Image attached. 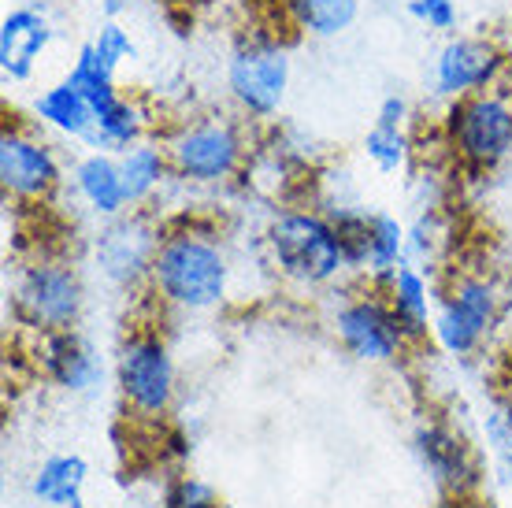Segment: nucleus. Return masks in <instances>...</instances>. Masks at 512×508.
Instances as JSON below:
<instances>
[{"instance_id":"obj_1","label":"nucleus","mask_w":512,"mask_h":508,"mask_svg":"<svg viewBox=\"0 0 512 508\" xmlns=\"http://www.w3.org/2000/svg\"><path fill=\"white\" fill-rule=\"evenodd\" d=\"M234 275L238 264L227 238L212 223L179 219L160 234L149 271V297L179 316H212L231 305Z\"/></svg>"},{"instance_id":"obj_2","label":"nucleus","mask_w":512,"mask_h":508,"mask_svg":"<svg viewBox=\"0 0 512 508\" xmlns=\"http://www.w3.org/2000/svg\"><path fill=\"white\" fill-rule=\"evenodd\" d=\"M264 260L297 290H334L353 275L342 230L320 204H282L264 223Z\"/></svg>"},{"instance_id":"obj_3","label":"nucleus","mask_w":512,"mask_h":508,"mask_svg":"<svg viewBox=\"0 0 512 508\" xmlns=\"http://www.w3.org/2000/svg\"><path fill=\"white\" fill-rule=\"evenodd\" d=\"M171 156L175 182L186 190H227L245 178L256 141L249 123L234 112H197L160 134Z\"/></svg>"},{"instance_id":"obj_4","label":"nucleus","mask_w":512,"mask_h":508,"mask_svg":"<svg viewBox=\"0 0 512 508\" xmlns=\"http://www.w3.org/2000/svg\"><path fill=\"white\" fill-rule=\"evenodd\" d=\"M294 49L282 34L245 30L223 60V93L249 127H271L290 101Z\"/></svg>"},{"instance_id":"obj_5","label":"nucleus","mask_w":512,"mask_h":508,"mask_svg":"<svg viewBox=\"0 0 512 508\" xmlns=\"http://www.w3.org/2000/svg\"><path fill=\"white\" fill-rule=\"evenodd\" d=\"M116 394L119 405L134 423L145 427H160L171 416V408L179 401V364H175V349L164 338L160 327L141 323L130 327L119 338L116 349Z\"/></svg>"},{"instance_id":"obj_6","label":"nucleus","mask_w":512,"mask_h":508,"mask_svg":"<svg viewBox=\"0 0 512 508\" xmlns=\"http://www.w3.org/2000/svg\"><path fill=\"white\" fill-rule=\"evenodd\" d=\"M8 301L15 323L30 334L67 331L86 316V279L75 260H67L64 253L38 249L34 256L19 260Z\"/></svg>"},{"instance_id":"obj_7","label":"nucleus","mask_w":512,"mask_h":508,"mask_svg":"<svg viewBox=\"0 0 512 508\" xmlns=\"http://www.w3.org/2000/svg\"><path fill=\"white\" fill-rule=\"evenodd\" d=\"M438 134L453 167L475 178L494 175L512 156V89L494 86L446 104Z\"/></svg>"},{"instance_id":"obj_8","label":"nucleus","mask_w":512,"mask_h":508,"mask_svg":"<svg viewBox=\"0 0 512 508\" xmlns=\"http://www.w3.org/2000/svg\"><path fill=\"white\" fill-rule=\"evenodd\" d=\"M505 290L490 271H449L435 297L431 342L453 360H472L498 331Z\"/></svg>"},{"instance_id":"obj_9","label":"nucleus","mask_w":512,"mask_h":508,"mask_svg":"<svg viewBox=\"0 0 512 508\" xmlns=\"http://www.w3.org/2000/svg\"><path fill=\"white\" fill-rule=\"evenodd\" d=\"M67 186V164L52 134L34 123L8 115L0 127V193L4 201L34 208L49 204Z\"/></svg>"},{"instance_id":"obj_10","label":"nucleus","mask_w":512,"mask_h":508,"mask_svg":"<svg viewBox=\"0 0 512 508\" xmlns=\"http://www.w3.org/2000/svg\"><path fill=\"white\" fill-rule=\"evenodd\" d=\"M331 331L353 360L372 364V368L401 364L405 353L412 349V338L397 323L383 286H372V282H364L360 290L346 293L334 305Z\"/></svg>"},{"instance_id":"obj_11","label":"nucleus","mask_w":512,"mask_h":508,"mask_svg":"<svg viewBox=\"0 0 512 508\" xmlns=\"http://www.w3.org/2000/svg\"><path fill=\"white\" fill-rule=\"evenodd\" d=\"M412 457L438 494L453 505H468L487 475V460L442 416H423L412 427Z\"/></svg>"},{"instance_id":"obj_12","label":"nucleus","mask_w":512,"mask_h":508,"mask_svg":"<svg viewBox=\"0 0 512 508\" xmlns=\"http://www.w3.org/2000/svg\"><path fill=\"white\" fill-rule=\"evenodd\" d=\"M164 227L153 212H127V216L104 219L90 242V260L112 290H149L156 249H160Z\"/></svg>"},{"instance_id":"obj_13","label":"nucleus","mask_w":512,"mask_h":508,"mask_svg":"<svg viewBox=\"0 0 512 508\" xmlns=\"http://www.w3.org/2000/svg\"><path fill=\"white\" fill-rule=\"evenodd\" d=\"M505 71H509V52L494 38L449 34L431 60V89L438 101L453 104L483 89L505 86Z\"/></svg>"},{"instance_id":"obj_14","label":"nucleus","mask_w":512,"mask_h":508,"mask_svg":"<svg viewBox=\"0 0 512 508\" xmlns=\"http://www.w3.org/2000/svg\"><path fill=\"white\" fill-rule=\"evenodd\" d=\"M56 45V19L49 4L23 0L0 15V82L26 86L34 82L41 60Z\"/></svg>"},{"instance_id":"obj_15","label":"nucleus","mask_w":512,"mask_h":508,"mask_svg":"<svg viewBox=\"0 0 512 508\" xmlns=\"http://www.w3.org/2000/svg\"><path fill=\"white\" fill-rule=\"evenodd\" d=\"M34 364H38L41 379L64 390V394L86 397L97 394L104 386V356L93 345L90 334H82L78 327L52 334H34Z\"/></svg>"},{"instance_id":"obj_16","label":"nucleus","mask_w":512,"mask_h":508,"mask_svg":"<svg viewBox=\"0 0 512 508\" xmlns=\"http://www.w3.org/2000/svg\"><path fill=\"white\" fill-rule=\"evenodd\" d=\"M67 186L75 193V201L93 219H101V223L134 212L127 201V186H123V171H119L116 153L86 149L82 156H75V164L67 167Z\"/></svg>"},{"instance_id":"obj_17","label":"nucleus","mask_w":512,"mask_h":508,"mask_svg":"<svg viewBox=\"0 0 512 508\" xmlns=\"http://www.w3.org/2000/svg\"><path fill=\"white\" fill-rule=\"evenodd\" d=\"M416 156V141H412V104L401 93H386L368 134H364V160L379 171V175L394 178L405 175Z\"/></svg>"},{"instance_id":"obj_18","label":"nucleus","mask_w":512,"mask_h":508,"mask_svg":"<svg viewBox=\"0 0 512 508\" xmlns=\"http://www.w3.org/2000/svg\"><path fill=\"white\" fill-rule=\"evenodd\" d=\"M26 119H34L45 134L60 141H71V145H82L90 149L93 138V104L90 97L75 89L67 78H56L49 86H41L34 97H30V108H26Z\"/></svg>"},{"instance_id":"obj_19","label":"nucleus","mask_w":512,"mask_h":508,"mask_svg":"<svg viewBox=\"0 0 512 508\" xmlns=\"http://www.w3.org/2000/svg\"><path fill=\"white\" fill-rule=\"evenodd\" d=\"M93 104V138L90 149H104V153H123L134 141L149 138V123L153 112L141 104V97L127 93L119 86L116 93H104Z\"/></svg>"},{"instance_id":"obj_20","label":"nucleus","mask_w":512,"mask_h":508,"mask_svg":"<svg viewBox=\"0 0 512 508\" xmlns=\"http://www.w3.org/2000/svg\"><path fill=\"white\" fill-rule=\"evenodd\" d=\"M119 156V171H123V186H127V201L134 212H149L164 190L175 182L171 171V156L164 149V138H141Z\"/></svg>"},{"instance_id":"obj_21","label":"nucleus","mask_w":512,"mask_h":508,"mask_svg":"<svg viewBox=\"0 0 512 508\" xmlns=\"http://www.w3.org/2000/svg\"><path fill=\"white\" fill-rule=\"evenodd\" d=\"M383 293H386V301H390V308H394L397 323H401L405 334L412 338V345L427 342V338H431V319H435V297H438L435 275H427L423 267L405 260V264L383 282Z\"/></svg>"},{"instance_id":"obj_22","label":"nucleus","mask_w":512,"mask_h":508,"mask_svg":"<svg viewBox=\"0 0 512 508\" xmlns=\"http://www.w3.org/2000/svg\"><path fill=\"white\" fill-rule=\"evenodd\" d=\"M364 0H275L282 26L308 41H338L357 26Z\"/></svg>"},{"instance_id":"obj_23","label":"nucleus","mask_w":512,"mask_h":508,"mask_svg":"<svg viewBox=\"0 0 512 508\" xmlns=\"http://www.w3.org/2000/svg\"><path fill=\"white\" fill-rule=\"evenodd\" d=\"M86 483H90V460L78 453H52L30 475V497L45 508H90Z\"/></svg>"},{"instance_id":"obj_24","label":"nucleus","mask_w":512,"mask_h":508,"mask_svg":"<svg viewBox=\"0 0 512 508\" xmlns=\"http://www.w3.org/2000/svg\"><path fill=\"white\" fill-rule=\"evenodd\" d=\"M483 460L494 486L512 490V397L490 401L483 412Z\"/></svg>"},{"instance_id":"obj_25","label":"nucleus","mask_w":512,"mask_h":508,"mask_svg":"<svg viewBox=\"0 0 512 508\" xmlns=\"http://www.w3.org/2000/svg\"><path fill=\"white\" fill-rule=\"evenodd\" d=\"M409 227V264L423 267L427 275H435L442 256L449 249V223L438 204H420V212L405 223Z\"/></svg>"},{"instance_id":"obj_26","label":"nucleus","mask_w":512,"mask_h":508,"mask_svg":"<svg viewBox=\"0 0 512 508\" xmlns=\"http://www.w3.org/2000/svg\"><path fill=\"white\" fill-rule=\"evenodd\" d=\"M64 78L75 89H82L90 101H97V97H104V93H116V89H119V67L108 64L90 38L75 49V56H71V64H67V71H64Z\"/></svg>"},{"instance_id":"obj_27","label":"nucleus","mask_w":512,"mask_h":508,"mask_svg":"<svg viewBox=\"0 0 512 508\" xmlns=\"http://www.w3.org/2000/svg\"><path fill=\"white\" fill-rule=\"evenodd\" d=\"M160 508H223V497L212 483L197 475H171L160 494Z\"/></svg>"},{"instance_id":"obj_28","label":"nucleus","mask_w":512,"mask_h":508,"mask_svg":"<svg viewBox=\"0 0 512 508\" xmlns=\"http://www.w3.org/2000/svg\"><path fill=\"white\" fill-rule=\"evenodd\" d=\"M90 41L97 45V52H101L104 60L116 64L119 71L138 60V41H134V34L127 30L123 19H101V26L93 30Z\"/></svg>"},{"instance_id":"obj_29","label":"nucleus","mask_w":512,"mask_h":508,"mask_svg":"<svg viewBox=\"0 0 512 508\" xmlns=\"http://www.w3.org/2000/svg\"><path fill=\"white\" fill-rule=\"evenodd\" d=\"M130 0H101V19H127Z\"/></svg>"},{"instance_id":"obj_30","label":"nucleus","mask_w":512,"mask_h":508,"mask_svg":"<svg viewBox=\"0 0 512 508\" xmlns=\"http://www.w3.org/2000/svg\"><path fill=\"white\" fill-rule=\"evenodd\" d=\"M416 4H435V0H416Z\"/></svg>"}]
</instances>
